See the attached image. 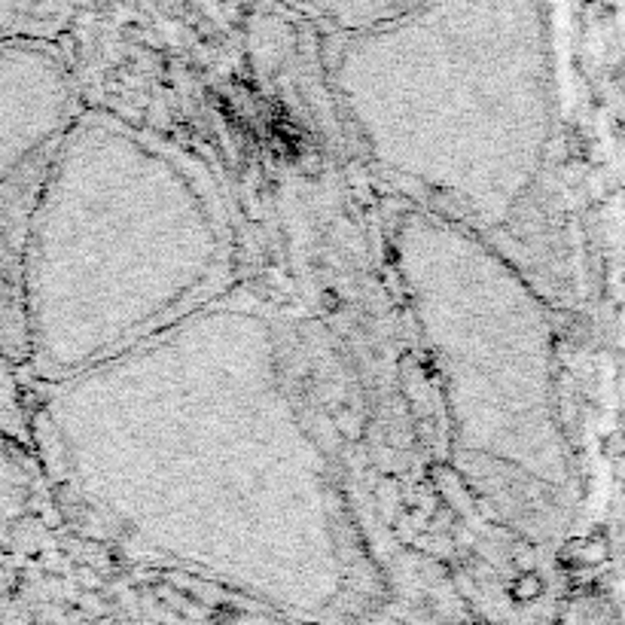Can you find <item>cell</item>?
I'll use <instances>...</instances> for the list:
<instances>
[{
    "instance_id": "6da1fadb",
    "label": "cell",
    "mask_w": 625,
    "mask_h": 625,
    "mask_svg": "<svg viewBox=\"0 0 625 625\" xmlns=\"http://www.w3.org/2000/svg\"><path fill=\"white\" fill-rule=\"evenodd\" d=\"M6 162V153L0 147V168ZM6 262H10V220H6V196H4V177H0V315L6 302Z\"/></svg>"
}]
</instances>
